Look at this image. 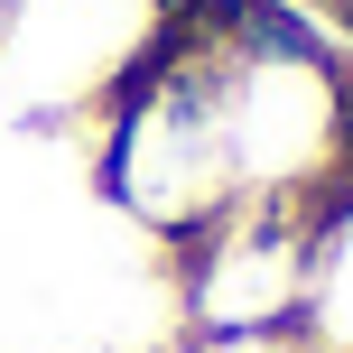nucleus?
<instances>
[{"label": "nucleus", "instance_id": "obj_6", "mask_svg": "<svg viewBox=\"0 0 353 353\" xmlns=\"http://www.w3.org/2000/svg\"><path fill=\"white\" fill-rule=\"evenodd\" d=\"M195 353H316V344H307V325H270V335H214Z\"/></svg>", "mask_w": 353, "mask_h": 353}, {"label": "nucleus", "instance_id": "obj_1", "mask_svg": "<svg viewBox=\"0 0 353 353\" xmlns=\"http://www.w3.org/2000/svg\"><path fill=\"white\" fill-rule=\"evenodd\" d=\"M195 74H205V112H214V140H223L232 195L242 205H288V214H316L325 195L353 176V93L344 74L325 65L316 47L279 28H223V37H195Z\"/></svg>", "mask_w": 353, "mask_h": 353}, {"label": "nucleus", "instance_id": "obj_2", "mask_svg": "<svg viewBox=\"0 0 353 353\" xmlns=\"http://www.w3.org/2000/svg\"><path fill=\"white\" fill-rule=\"evenodd\" d=\"M176 28L186 0H0V112L37 130L103 121Z\"/></svg>", "mask_w": 353, "mask_h": 353}, {"label": "nucleus", "instance_id": "obj_3", "mask_svg": "<svg viewBox=\"0 0 353 353\" xmlns=\"http://www.w3.org/2000/svg\"><path fill=\"white\" fill-rule=\"evenodd\" d=\"M103 195L140 232H159L176 251L242 205V195H232V168H223V140H214V112H205V74H195L186 28H176V47L103 112Z\"/></svg>", "mask_w": 353, "mask_h": 353}, {"label": "nucleus", "instance_id": "obj_4", "mask_svg": "<svg viewBox=\"0 0 353 353\" xmlns=\"http://www.w3.org/2000/svg\"><path fill=\"white\" fill-rule=\"evenodd\" d=\"M298 307H307V214L288 205H232L176 251V316L195 344L298 325Z\"/></svg>", "mask_w": 353, "mask_h": 353}, {"label": "nucleus", "instance_id": "obj_5", "mask_svg": "<svg viewBox=\"0 0 353 353\" xmlns=\"http://www.w3.org/2000/svg\"><path fill=\"white\" fill-rule=\"evenodd\" d=\"M316 353H353V176L307 214V307H298Z\"/></svg>", "mask_w": 353, "mask_h": 353}]
</instances>
